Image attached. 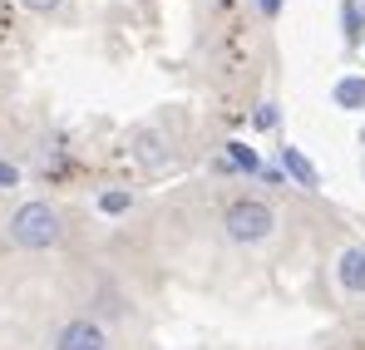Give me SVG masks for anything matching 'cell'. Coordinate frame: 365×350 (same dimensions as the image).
I'll list each match as a JSON object with an SVG mask.
<instances>
[{
  "mask_svg": "<svg viewBox=\"0 0 365 350\" xmlns=\"http://www.w3.org/2000/svg\"><path fill=\"white\" fill-rule=\"evenodd\" d=\"M60 232H64V222H60V212H55L50 202H25V207H15V217H10V242L25 247V252L55 247Z\"/></svg>",
  "mask_w": 365,
  "mask_h": 350,
  "instance_id": "1",
  "label": "cell"
},
{
  "mask_svg": "<svg viewBox=\"0 0 365 350\" xmlns=\"http://www.w3.org/2000/svg\"><path fill=\"white\" fill-rule=\"evenodd\" d=\"M272 227H277V212L262 202V197H237L232 207H227V237L232 242H267L272 237Z\"/></svg>",
  "mask_w": 365,
  "mask_h": 350,
  "instance_id": "2",
  "label": "cell"
},
{
  "mask_svg": "<svg viewBox=\"0 0 365 350\" xmlns=\"http://www.w3.org/2000/svg\"><path fill=\"white\" fill-rule=\"evenodd\" d=\"M55 350H109V341H104V326L99 321L74 316V321H64L60 331H55Z\"/></svg>",
  "mask_w": 365,
  "mask_h": 350,
  "instance_id": "3",
  "label": "cell"
},
{
  "mask_svg": "<svg viewBox=\"0 0 365 350\" xmlns=\"http://www.w3.org/2000/svg\"><path fill=\"white\" fill-rule=\"evenodd\" d=\"M336 282L346 287V292H365V247H346L341 252V262H336Z\"/></svg>",
  "mask_w": 365,
  "mask_h": 350,
  "instance_id": "4",
  "label": "cell"
},
{
  "mask_svg": "<svg viewBox=\"0 0 365 350\" xmlns=\"http://www.w3.org/2000/svg\"><path fill=\"white\" fill-rule=\"evenodd\" d=\"M282 173L297 177V187H316V182H321V177H316V168H311V158H306L297 143H287V148H282Z\"/></svg>",
  "mask_w": 365,
  "mask_h": 350,
  "instance_id": "5",
  "label": "cell"
},
{
  "mask_svg": "<svg viewBox=\"0 0 365 350\" xmlns=\"http://www.w3.org/2000/svg\"><path fill=\"white\" fill-rule=\"evenodd\" d=\"M133 153H138V163H143L148 173L163 168V143H158V133H138V148H133Z\"/></svg>",
  "mask_w": 365,
  "mask_h": 350,
  "instance_id": "6",
  "label": "cell"
},
{
  "mask_svg": "<svg viewBox=\"0 0 365 350\" xmlns=\"http://www.w3.org/2000/svg\"><path fill=\"white\" fill-rule=\"evenodd\" d=\"M336 104H341V109H365V79H356V74L341 79V84H336Z\"/></svg>",
  "mask_w": 365,
  "mask_h": 350,
  "instance_id": "7",
  "label": "cell"
},
{
  "mask_svg": "<svg viewBox=\"0 0 365 350\" xmlns=\"http://www.w3.org/2000/svg\"><path fill=\"white\" fill-rule=\"evenodd\" d=\"M227 168H247V173H257V153H252L247 143H227Z\"/></svg>",
  "mask_w": 365,
  "mask_h": 350,
  "instance_id": "8",
  "label": "cell"
},
{
  "mask_svg": "<svg viewBox=\"0 0 365 350\" xmlns=\"http://www.w3.org/2000/svg\"><path fill=\"white\" fill-rule=\"evenodd\" d=\"M128 202H133V197H128L123 187H114V192H104V197H99V212H109V217H119V212H128Z\"/></svg>",
  "mask_w": 365,
  "mask_h": 350,
  "instance_id": "9",
  "label": "cell"
},
{
  "mask_svg": "<svg viewBox=\"0 0 365 350\" xmlns=\"http://www.w3.org/2000/svg\"><path fill=\"white\" fill-rule=\"evenodd\" d=\"M15 182H20V173H15V163H5V158H0V187H15Z\"/></svg>",
  "mask_w": 365,
  "mask_h": 350,
  "instance_id": "10",
  "label": "cell"
},
{
  "mask_svg": "<svg viewBox=\"0 0 365 350\" xmlns=\"http://www.w3.org/2000/svg\"><path fill=\"white\" fill-rule=\"evenodd\" d=\"M257 123H262V128H272V123H277V109H272V104H262V109H257Z\"/></svg>",
  "mask_w": 365,
  "mask_h": 350,
  "instance_id": "11",
  "label": "cell"
},
{
  "mask_svg": "<svg viewBox=\"0 0 365 350\" xmlns=\"http://www.w3.org/2000/svg\"><path fill=\"white\" fill-rule=\"evenodd\" d=\"M20 5H25V10H55L60 0H20Z\"/></svg>",
  "mask_w": 365,
  "mask_h": 350,
  "instance_id": "12",
  "label": "cell"
},
{
  "mask_svg": "<svg viewBox=\"0 0 365 350\" xmlns=\"http://www.w3.org/2000/svg\"><path fill=\"white\" fill-rule=\"evenodd\" d=\"M257 5H262L267 15H282V0H257Z\"/></svg>",
  "mask_w": 365,
  "mask_h": 350,
  "instance_id": "13",
  "label": "cell"
},
{
  "mask_svg": "<svg viewBox=\"0 0 365 350\" xmlns=\"http://www.w3.org/2000/svg\"><path fill=\"white\" fill-rule=\"evenodd\" d=\"M361 138H365V133H361Z\"/></svg>",
  "mask_w": 365,
  "mask_h": 350,
  "instance_id": "14",
  "label": "cell"
}]
</instances>
